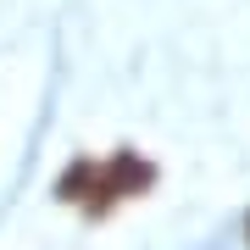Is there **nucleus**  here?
Instances as JSON below:
<instances>
[{
  "label": "nucleus",
  "instance_id": "obj_1",
  "mask_svg": "<svg viewBox=\"0 0 250 250\" xmlns=\"http://www.w3.org/2000/svg\"><path fill=\"white\" fill-rule=\"evenodd\" d=\"M150 184H156L150 161H139L134 150H117L106 161H72L67 178H62V200L78 206V211H89V217H106L117 200H134Z\"/></svg>",
  "mask_w": 250,
  "mask_h": 250
}]
</instances>
